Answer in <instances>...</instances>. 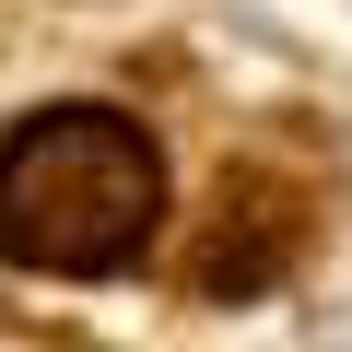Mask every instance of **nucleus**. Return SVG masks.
I'll return each instance as SVG.
<instances>
[{
	"label": "nucleus",
	"instance_id": "f257e3e1",
	"mask_svg": "<svg viewBox=\"0 0 352 352\" xmlns=\"http://www.w3.org/2000/svg\"><path fill=\"white\" fill-rule=\"evenodd\" d=\"M164 223V164L118 106H47L0 141V247L59 282H106Z\"/></svg>",
	"mask_w": 352,
	"mask_h": 352
}]
</instances>
